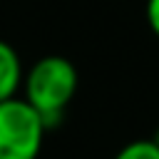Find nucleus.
<instances>
[{
    "instance_id": "obj_1",
    "label": "nucleus",
    "mask_w": 159,
    "mask_h": 159,
    "mask_svg": "<svg viewBox=\"0 0 159 159\" xmlns=\"http://www.w3.org/2000/svg\"><path fill=\"white\" fill-rule=\"evenodd\" d=\"M80 75L72 60L62 55H45L22 77V97L40 112L47 132L62 124L65 109L75 99Z\"/></svg>"
},
{
    "instance_id": "obj_2",
    "label": "nucleus",
    "mask_w": 159,
    "mask_h": 159,
    "mask_svg": "<svg viewBox=\"0 0 159 159\" xmlns=\"http://www.w3.org/2000/svg\"><path fill=\"white\" fill-rule=\"evenodd\" d=\"M47 127L25 97L0 102V159H37Z\"/></svg>"
},
{
    "instance_id": "obj_3",
    "label": "nucleus",
    "mask_w": 159,
    "mask_h": 159,
    "mask_svg": "<svg viewBox=\"0 0 159 159\" xmlns=\"http://www.w3.org/2000/svg\"><path fill=\"white\" fill-rule=\"evenodd\" d=\"M22 77H25V70L17 50L7 40H0V102L20 92Z\"/></svg>"
},
{
    "instance_id": "obj_4",
    "label": "nucleus",
    "mask_w": 159,
    "mask_h": 159,
    "mask_svg": "<svg viewBox=\"0 0 159 159\" xmlns=\"http://www.w3.org/2000/svg\"><path fill=\"white\" fill-rule=\"evenodd\" d=\"M114 159H159V144L149 137V139H134L129 144H124Z\"/></svg>"
},
{
    "instance_id": "obj_5",
    "label": "nucleus",
    "mask_w": 159,
    "mask_h": 159,
    "mask_svg": "<svg viewBox=\"0 0 159 159\" xmlns=\"http://www.w3.org/2000/svg\"><path fill=\"white\" fill-rule=\"evenodd\" d=\"M144 15H147V25H149V30H152L154 37L159 40V0H147Z\"/></svg>"
},
{
    "instance_id": "obj_6",
    "label": "nucleus",
    "mask_w": 159,
    "mask_h": 159,
    "mask_svg": "<svg viewBox=\"0 0 159 159\" xmlns=\"http://www.w3.org/2000/svg\"><path fill=\"white\" fill-rule=\"evenodd\" d=\"M152 139H154V142H157V144H159V127H157V129H154V134H152Z\"/></svg>"
}]
</instances>
